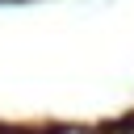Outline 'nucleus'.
Wrapping results in <instances>:
<instances>
[]
</instances>
